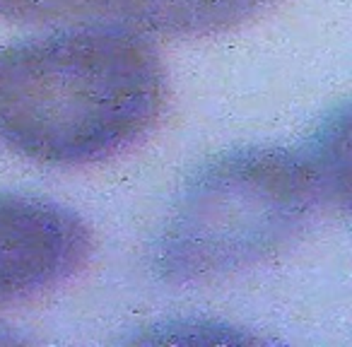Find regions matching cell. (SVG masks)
I'll return each instance as SVG.
<instances>
[{"mask_svg": "<svg viewBox=\"0 0 352 347\" xmlns=\"http://www.w3.org/2000/svg\"><path fill=\"white\" fill-rule=\"evenodd\" d=\"M166 102L157 49L89 25L0 51V145L46 164H87L145 135Z\"/></svg>", "mask_w": 352, "mask_h": 347, "instance_id": "6da1fadb", "label": "cell"}, {"mask_svg": "<svg viewBox=\"0 0 352 347\" xmlns=\"http://www.w3.org/2000/svg\"><path fill=\"white\" fill-rule=\"evenodd\" d=\"M318 205H331L304 147L222 152L182 188L155 258L164 278L234 273L289 246Z\"/></svg>", "mask_w": 352, "mask_h": 347, "instance_id": "7a4b0ae2", "label": "cell"}, {"mask_svg": "<svg viewBox=\"0 0 352 347\" xmlns=\"http://www.w3.org/2000/svg\"><path fill=\"white\" fill-rule=\"evenodd\" d=\"M89 251L92 232L75 210L39 196L0 193V304L68 280Z\"/></svg>", "mask_w": 352, "mask_h": 347, "instance_id": "3957f363", "label": "cell"}, {"mask_svg": "<svg viewBox=\"0 0 352 347\" xmlns=\"http://www.w3.org/2000/svg\"><path fill=\"white\" fill-rule=\"evenodd\" d=\"M140 0H0V20L102 22L133 30Z\"/></svg>", "mask_w": 352, "mask_h": 347, "instance_id": "277c9868", "label": "cell"}, {"mask_svg": "<svg viewBox=\"0 0 352 347\" xmlns=\"http://www.w3.org/2000/svg\"><path fill=\"white\" fill-rule=\"evenodd\" d=\"M135 340L142 342H254L256 337L241 335L236 328L220 326L210 321H176L160 323L155 328H147L145 335H138Z\"/></svg>", "mask_w": 352, "mask_h": 347, "instance_id": "5b68a950", "label": "cell"}]
</instances>
